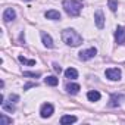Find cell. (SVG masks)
Here are the masks:
<instances>
[{"label": "cell", "mask_w": 125, "mask_h": 125, "mask_svg": "<svg viewBox=\"0 0 125 125\" xmlns=\"http://www.w3.org/2000/svg\"><path fill=\"white\" fill-rule=\"evenodd\" d=\"M62 40L66 46H71V47H78L83 43V37L74 28H66L62 31Z\"/></svg>", "instance_id": "obj_1"}, {"label": "cell", "mask_w": 125, "mask_h": 125, "mask_svg": "<svg viewBox=\"0 0 125 125\" xmlns=\"http://www.w3.org/2000/svg\"><path fill=\"white\" fill-rule=\"evenodd\" d=\"M62 6H63L65 12L69 16H78L83 10V2L81 0H63Z\"/></svg>", "instance_id": "obj_2"}, {"label": "cell", "mask_w": 125, "mask_h": 125, "mask_svg": "<svg viewBox=\"0 0 125 125\" xmlns=\"http://www.w3.org/2000/svg\"><path fill=\"white\" fill-rule=\"evenodd\" d=\"M104 75H106V78H107V80H110V81H119V80H121L122 72H121V69H119V68H109V69H106Z\"/></svg>", "instance_id": "obj_3"}, {"label": "cell", "mask_w": 125, "mask_h": 125, "mask_svg": "<svg viewBox=\"0 0 125 125\" xmlns=\"http://www.w3.org/2000/svg\"><path fill=\"white\" fill-rule=\"evenodd\" d=\"M53 112H54V107L52 103H44L40 107V116L41 118H50L53 115Z\"/></svg>", "instance_id": "obj_4"}, {"label": "cell", "mask_w": 125, "mask_h": 125, "mask_svg": "<svg viewBox=\"0 0 125 125\" xmlns=\"http://www.w3.org/2000/svg\"><path fill=\"white\" fill-rule=\"evenodd\" d=\"M96 54H97V49H96V47H90V49H87V50L80 52V59H81V60H90V59H93Z\"/></svg>", "instance_id": "obj_5"}, {"label": "cell", "mask_w": 125, "mask_h": 125, "mask_svg": "<svg viewBox=\"0 0 125 125\" xmlns=\"http://www.w3.org/2000/svg\"><path fill=\"white\" fill-rule=\"evenodd\" d=\"M115 41L118 43V44H125V30H124V27H121V25H118L116 27V30H115Z\"/></svg>", "instance_id": "obj_6"}, {"label": "cell", "mask_w": 125, "mask_h": 125, "mask_svg": "<svg viewBox=\"0 0 125 125\" xmlns=\"http://www.w3.org/2000/svg\"><path fill=\"white\" fill-rule=\"evenodd\" d=\"M15 18H16V12H15V9H13V8H8V9L3 12V21H5L6 24L12 22Z\"/></svg>", "instance_id": "obj_7"}, {"label": "cell", "mask_w": 125, "mask_h": 125, "mask_svg": "<svg viewBox=\"0 0 125 125\" xmlns=\"http://www.w3.org/2000/svg\"><path fill=\"white\" fill-rule=\"evenodd\" d=\"M94 22H96V27L99 30H102L104 27V16H103L102 10H96V13H94Z\"/></svg>", "instance_id": "obj_8"}, {"label": "cell", "mask_w": 125, "mask_h": 125, "mask_svg": "<svg viewBox=\"0 0 125 125\" xmlns=\"http://www.w3.org/2000/svg\"><path fill=\"white\" fill-rule=\"evenodd\" d=\"M41 41H43V44H44V47H47V49H53V38L47 34V32H41Z\"/></svg>", "instance_id": "obj_9"}, {"label": "cell", "mask_w": 125, "mask_h": 125, "mask_svg": "<svg viewBox=\"0 0 125 125\" xmlns=\"http://www.w3.org/2000/svg\"><path fill=\"white\" fill-rule=\"evenodd\" d=\"M75 122H77V116H74V115H63L60 118L62 125H71V124H75Z\"/></svg>", "instance_id": "obj_10"}, {"label": "cell", "mask_w": 125, "mask_h": 125, "mask_svg": "<svg viewBox=\"0 0 125 125\" xmlns=\"http://www.w3.org/2000/svg\"><path fill=\"white\" fill-rule=\"evenodd\" d=\"M44 16H46L47 19H52V21H59V19H60V13H59L57 10H54V9L47 10V12L44 13Z\"/></svg>", "instance_id": "obj_11"}, {"label": "cell", "mask_w": 125, "mask_h": 125, "mask_svg": "<svg viewBox=\"0 0 125 125\" xmlns=\"http://www.w3.org/2000/svg\"><path fill=\"white\" fill-rule=\"evenodd\" d=\"M65 78H68V80H77L78 78V71L75 68H68L65 71Z\"/></svg>", "instance_id": "obj_12"}, {"label": "cell", "mask_w": 125, "mask_h": 125, "mask_svg": "<svg viewBox=\"0 0 125 125\" xmlns=\"http://www.w3.org/2000/svg\"><path fill=\"white\" fill-rule=\"evenodd\" d=\"M121 99H122V96L112 94V96H110V100H109V106H110V107H118V106L121 104Z\"/></svg>", "instance_id": "obj_13"}, {"label": "cell", "mask_w": 125, "mask_h": 125, "mask_svg": "<svg viewBox=\"0 0 125 125\" xmlns=\"http://www.w3.org/2000/svg\"><path fill=\"white\" fill-rule=\"evenodd\" d=\"M100 93L97 91V90H91V91H88L87 93V99L90 100V102H99L100 100Z\"/></svg>", "instance_id": "obj_14"}, {"label": "cell", "mask_w": 125, "mask_h": 125, "mask_svg": "<svg viewBox=\"0 0 125 125\" xmlns=\"http://www.w3.org/2000/svg\"><path fill=\"white\" fill-rule=\"evenodd\" d=\"M81 90V87H80V84H75V83H71V84H68L66 85V91L69 93V94H77L78 91Z\"/></svg>", "instance_id": "obj_15"}, {"label": "cell", "mask_w": 125, "mask_h": 125, "mask_svg": "<svg viewBox=\"0 0 125 125\" xmlns=\"http://www.w3.org/2000/svg\"><path fill=\"white\" fill-rule=\"evenodd\" d=\"M44 83L47 84V85H50V87H54V85H57V83H59V80L56 78V77H46L44 78Z\"/></svg>", "instance_id": "obj_16"}, {"label": "cell", "mask_w": 125, "mask_h": 125, "mask_svg": "<svg viewBox=\"0 0 125 125\" xmlns=\"http://www.w3.org/2000/svg\"><path fill=\"white\" fill-rule=\"evenodd\" d=\"M18 60L21 62V63H25V65H30V66H32V65H35V60H34V59H27V57H24V56H19V57H18Z\"/></svg>", "instance_id": "obj_17"}, {"label": "cell", "mask_w": 125, "mask_h": 125, "mask_svg": "<svg viewBox=\"0 0 125 125\" xmlns=\"http://www.w3.org/2000/svg\"><path fill=\"white\" fill-rule=\"evenodd\" d=\"M12 122H13L12 118H8L5 113L0 115V125H9V124H12Z\"/></svg>", "instance_id": "obj_18"}, {"label": "cell", "mask_w": 125, "mask_h": 125, "mask_svg": "<svg viewBox=\"0 0 125 125\" xmlns=\"http://www.w3.org/2000/svg\"><path fill=\"white\" fill-rule=\"evenodd\" d=\"M2 107H3V110H6V112H15V104H12V103H8V102H3L2 103Z\"/></svg>", "instance_id": "obj_19"}, {"label": "cell", "mask_w": 125, "mask_h": 125, "mask_svg": "<svg viewBox=\"0 0 125 125\" xmlns=\"http://www.w3.org/2000/svg\"><path fill=\"white\" fill-rule=\"evenodd\" d=\"M107 6L112 12H116L118 9V0H107Z\"/></svg>", "instance_id": "obj_20"}, {"label": "cell", "mask_w": 125, "mask_h": 125, "mask_svg": "<svg viewBox=\"0 0 125 125\" xmlns=\"http://www.w3.org/2000/svg\"><path fill=\"white\" fill-rule=\"evenodd\" d=\"M24 77H32V78H38V77H41V74H40V72H30V71H25V72H24Z\"/></svg>", "instance_id": "obj_21"}, {"label": "cell", "mask_w": 125, "mask_h": 125, "mask_svg": "<svg viewBox=\"0 0 125 125\" xmlns=\"http://www.w3.org/2000/svg\"><path fill=\"white\" fill-rule=\"evenodd\" d=\"M53 69H54V71H56L57 74H60V72H62V68L59 66V63H56V62L53 63Z\"/></svg>", "instance_id": "obj_22"}, {"label": "cell", "mask_w": 125, "mask_h": 125, "mask_svg": "<svg viewBox=\"0 0 125 125\" xmlns=\"http://www.w3.org/2000/svg\"><path fill=\"white\" fill-rule=\"evenodd\" d=\"M31 87H37V84H35V83H28V84L24 85V90H28V88H31Z\"/></svg>", "instance_id": "obj_23"}]
</instances>
